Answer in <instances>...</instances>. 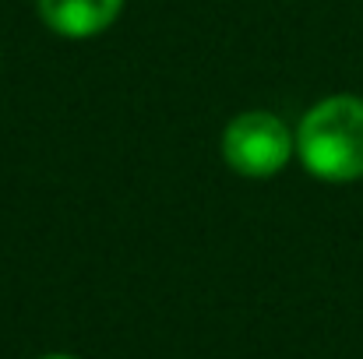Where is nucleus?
<instances>
[{
	"label": "nucleus",
	"instance_id": "f257e3e1",
	"mask_svg": "<svg viewBox=\"0 0 363 359\" xmlns=\"http://www.w3.org/2000/svg\"><path fill=\"white\" fill-rule=\"evenodd\" d=\"M296 152L318 180L350 183L363 176V99L332 96L318 103L296 130Z\"/></svg>",
	"mask_w": 363,
	"mask_h": 359
},
{
	"label": "nucleus",
	"instance_id": "f03ea898",
	"mask_svg": "<svg viewBox=\"0 0 363 359\" xmlns=\"http://www.w3.org/2000/svg\"><path fill=\"white\" fill-rule=\"evenodd\" d=\"M293 134L275 113H240L223 134V155L243 176H275L293 155Z\"/></svg>",
	"mask_w": 363,
	"mask_h": 359
},
{
	"label": "nucleus",
	"instance_id": "7ed1b4c3",
	"mask_svg": "<svg viewBox=\"0 0 363 359\" xmlns=\"http://www.w3.org/2000/svg\"><path fill=\"white\" fill-rule=\"evenodd\" d=\"M123 0H39L43 21L67 39H89L106 32L117 21Z\"/></svg>",
	"mask_w": 363,
	"mask_h": 359
},
{
	"label": "nucleus",
	"instance_id": "20e7f679",
	"mask_svg": "<svg viewBox=\"0 0 363 359\" xmlns=\"http://www.w3.org/2000/svg\"><path fill=\"white\" fill-rule=\"evenodd\" d=\"M43 359H74V356H43Z\"/></svg>",
	"mask_w": 363,
	"mask_h": 359
}]
</instances>
